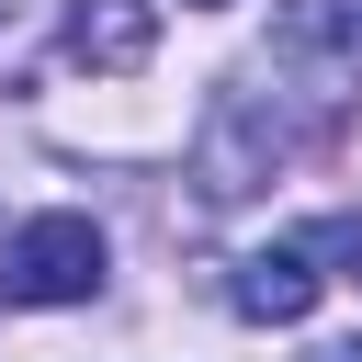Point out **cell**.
Returning a JSON list of instances; mask_svg holds the SVG:
<instances>
[{
	"mask_svg": "<svg viewBox=\"0 0 362 362\" xmlns=\"http://www.w3.org/2000/svg\"><path fill=\"white\" fill-rule=\"evenodd\" d=\"M305 136H328L362 102V0H283L272 11V57L249 68Z\"/></svg>",
	"mask_w": 362,
	"mask_h": 362,
	"instance_id": "cell-1",
	"label": "cell"
},
{
	"mask_svg": "<svg viewBox=\"0 0 362 362\" xmlns=\"http://www.w3.org/2000/svg\"><path fill=\"white\" fill-rule=\"evenodd\" d=\"M102 272H113V249H102L90 215H34V226H11V249H0V294H11V305H90Z\"/></svg>",
	"mask_w": 362,
	"mask_h": 362,
	"instance_id": "cell-2",
	"label": "cell"
},
{
	"mask_svg": "<svg viewBox=\"0 0 362 362\" xmlns=\"http://www.w3.org/2000/svg\"><path fill=\"white\" fill-rule=\"evenodd\" d=\"M317 283H328V272H317V249H305V238H283V249H249V260L226 272V305H238L249 328H294V317L317 305Z\"/></svg>",
	"mask_w": 362,
	"mask_h": 362,
	"instance_id": "cell-3",
	"label": "cell"
},
{
	"mask_svg": "<svg viewBox=\"0 0 362 362\" xmlns=\"http://www.w3.org/2000/svg\"><path fill=\"white\" fill-rule=\"evenodd\" d=\"M147 45H158V0H68V57L79 68L124 79V68H147Z\"/></svg>",
	"mask_w": 362,
	"mask_h": 362,
	"instance_id": "cell-4",
	"label": "cell"
},
{
	"mask_svg": "<svg viewBox=\"0 0 362 362\" xmlns=\"http://www.w3.org/2000/svg\"><path fill=\"white\" fill-rule=\"evenodd\" d=\"M317 362H362V339H339V351H317Z\"/></svg>",
	"mask_w": 362,
	"mask_h": 362,
	"instance_id": "cell-5",
	"label": "cell"
},
{
	"mask_svg": "<svg viewBox=\"0 0 362 362\" xmlns=\"http://www.w3.org/2000/svg\"><path fill=\"white\" fill-rule=\"evenodd\" d=\"M181 11H226V0H181Z\"/></svg>",
	"mask_w": 362,
	"mask_h": 362,
	"instance_id": "cell-6",
	"label": "cell"
}]
</instances>
